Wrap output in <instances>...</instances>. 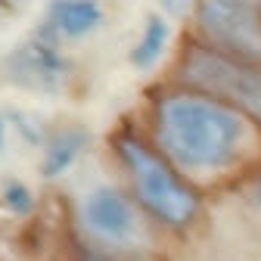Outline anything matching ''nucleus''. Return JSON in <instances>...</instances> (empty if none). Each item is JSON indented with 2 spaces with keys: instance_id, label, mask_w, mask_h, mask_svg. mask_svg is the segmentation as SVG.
Masks as SVG:
<instances>
[{
  "instance_id": "nucleus-1",
  "label": "nucleus",
  "mask_w": 261,
  "mask_h": 261,
  "mask_svg": "<svg viewBox=\"0 0 261 261\" xmlns=\"http://www.w3.org/2000/svg\"><path fill=\"white\" fill-rule=\"evenodd\" d=\"M146 140L196 187H243L261 165V127L215 96L162 78L134 115Z\"/></svg>"
},
{
  "instance_id": "nucleus-2",
  "label": "nucleus",
  "mask_w": 261,
  "mask_h": 261,
  "mask_svg": "<svg viewBox=\"0 0 261 261\" xmlns=\"http://www.w3.org/2000/svg\"><path fill=\"white\" fill-rule=\"evenodd\" d=\"M109 155L118 171V184L162 233L180 237L202 221L205 193L196 190L146 140L134 118L118 121V127L109 134Z\"/></svg>"
},
{
  "instance_id": "nucleus-3",
  "label": "nucleus",
  "mask_w": 261,
  "mask_h": 261,
  "mask_svg": "<svg viewBox=\"0 0 261 261\" xmlns=\"http://www.w3.org/2000/svg\"><path fill=\"white\" fill-rule=\"evenodd\" d=\"M72 237L124 261H155L162 230L121 184H96L75 202Z\"/></svg>"
},
{
  "instance_id": "nucleus-4",
  "label": "nucleus",
  "mask_w": 261,
  "mask_h": 261,
  "mask_svg": "<svg viewBox=\"0 0 261 261\" xmlns=\"http://www.w3.org/2000/svg\"><path fill=\"white\" fill-rule=\"evenodd\" d=\"M165 81L215 96L261 127V62H246L218 53L196 38L184 35Z\"/></svg>"
},
{
  "instance_id": "nucleus-5",
  "label": "nucleus",
  "mask_w": 261,
  "mask_h": 261,
  "mask_svg": "<svg viewBox=\"0 0 261 261\" xmlns=\"http://www.w3.org/2000/svg\"><path fill=\"white\" fill-rule=\"evenodd\" d=\"M184 35L199 44L237 56L246 62H261V4L249 0H202L190 7V28Z\"/></svg>"
},
{
  "instance_id": "nucleus-6",
  "label": "nucleus",
  "mask_w": 261,
  "mask_h": 261,
  "mask_svg": "<svg viewBox=\"0 0 261 261\" xmlns=\"http://www.w3.org/2000/svg\"><path fill=\"white\" fill-rule=\"evenodd\" d=\"M4 78L31 93H62L72 81V62L65 56L62 44L38 28L25 44H19L4 59Z\"/></svg>"
},
{
  "instance_id": "nucleus-7",
  "label": "nucleus",
  "mask_w": 261,
  "mask_h": 261,
  "mask_svg": "<svg viewBox=\"0 0 261 261\" xmlns=\"http://www.w3.org/2000/svg\"><path fill=\"white\" fill-rule=\"evenodd\" d=\"M106 22V10L103 4H93V0H56L47 7L44 22L38 25L44 35H50L56 44L65 41H81L90 38L93 31H100Z\"/></svg>"
},
{
  "instance_id": "nucleus-8",
  "label": "nucleus",
  "mask_w": 261,
  "mask_h": 261,
  "mask_svg": "<svg viewBox=\"0 0 261 261\" xmlns=\"http://www.w3.org/2000/svg\"><path fill=\"white\" fill-rule=\"evenodd\" d=\"M90 143V130L84 124H59L47 134L44 155H41V174L47 180H56L62 174H69L78 159L87 152Z\"/></svg>"
},
{
  "instance_id": "nucleus-9",
  "label": "nucleus",
  "mask_w": 261,
  "mask_h": 261,
  "mask_svg": "<svg viewBox=\"0 0 261 261\" xmlns=\"http://www.w3.org/2000/svg\"><path fill=\"white\" fill-rule=\"evenodd\" d=\"M168 41H171V25L165 16H159V13H149L143 19V28H140V38L134 41V47H130V65L140 72L152 69V65L165 56L168 50Z\"/></svg>"
},
{
  "instance_id": "nucleus-10",
  "label": "nucleus",
  "mask_w": 261,
  "mask_h": 261,
  "mask_svg": "<svg viewBox=\"0 0 261 261\" xmlns=\"http://www.w3.org/2000/svg\"><path fill=\"white\" fill-rule=\"evenodd\" d=\"M35 190H31L25 180L19 177H7L4 184H0V205H4L13 218H28L31 212H35Z\"/></svg>"
},
{
  "instance_id": "nucleus-11",
  "label": "nucleus",
  "mask_w": 261,
  "mask_h": 261,
  "mask_svg": "<svg viewBox=\"0 0 261 261\" xmlns=\"http://www.w3.org/2000/svg\"><path fill=\"white\" fill-rule=\"evenodd\" d=\"M7 118H10V127H13V130H19V137H22L28 146H41V149H44L50 130H44L41 124H35L38 118H31L28 112H19V109H13Z\"/></svg>"
},
{
  "instance_id": "nucleus-12",
  "label": "nucleus",
  "mask_w": 261,
  "mask_h": 261,
  "mask_svg": "<svg viewBox=\"0 0 261 261\" xmlns=\"http://www.w3.org/2000/svg\"><path fill=\"white\" fill-rule=\"evenodd\" d=\"M69 252H72V261H124V258H118V255H109V252L93 249V246H87V243H81V240H75V237H72Z\"/></svg>"
},
{
  "instance_id": "nucleus-13",
  "label": "nucleus",
  "mask_w": 261,
  "mask_h": 261,
  "mask_svg": "<svg viewBox=\"0 0 261 261\" xmlns=\"http://www.w3.org/2000/svg\"><path fill=\"white\" fill-rule=\"evenodd\" d=\"M243 187H246V196H249L252 208H255V212H261V165L255 168V174H252Z\"/></svg>"
},
{
  "instance_id": "nucleus-14",
  "label": "nucleus",
  "mask_w": 261,
  "mask_h": 261,
  "mask_svg": "<svg viewBox=\"0 0 261 261\" xmlns=\"http://www.w3.org/2000/svg\"><path fill=\"white\" fill-rule=\"evenodd\" d=\"M4 143H7V118L0 115V149H4Z\"/></svg>"
}]
</instances>
